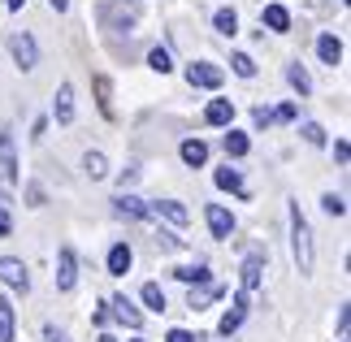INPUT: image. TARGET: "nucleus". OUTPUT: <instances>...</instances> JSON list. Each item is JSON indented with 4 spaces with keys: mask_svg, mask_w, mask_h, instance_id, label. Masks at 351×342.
<instances>
[{
    "mask_svg": "<svg viewBox=\"0 0 351 342\" xmlns=\"http://www.w3.org/2000/svg\"><path fill=\"white\" fill-rule=\"evenodd\" d=\"M291 256H295V269L313 273L317 269V243H313V225H308V217L300 212V204H291Z\"/></svg>",
    "mask_w": 351,
    "mask_h": 342,
    "instance_id": "nucleus-1",
    "label": "nucleus"
},
{
    "mask_svg": "<svg viewBox=\"0 0 351 342\" xmlns=\"http://www.w3.org/2000/svg\"><path fill=\"white\" fill-rule=\"evenodd\" d=\"M100 22L109 26V31H126V26L139 22V5H130V0H104V5H100Z\"/></svg>",
    "mask_w": 351,
    "mask_h": 342,
    "instance_id": "nucleus-2",
    "label": "nucleus"
},
{
    "mask_svg": "<svg viewBox=\"0 0 351 342\" xmlns=\"http://www.w3.org/2000/svg\"><path fill=\"white\" fill-rule=\"evenodd\" d=\"M9 52H13V65H18L22 74L39 65V44H35L26 31H13V35H9Z\"/></svg>",
    "mask_w": 351,
    "mask_h": 342,
    "instance_id": "nucleus-3",
    "label": "nucleus"
},
{
    "mask_svg": "<svg viewBox=\"0 0 351 342\" xmlns=\"http://www.w3.org/2000/svg\"><path fill=\"white\" fill-rule=\"evenodd\" d=\"M186 83L204 87V91H217L226 83V70H221V65H213V61H191V65H186Z\"/></svg>",
    "mask_w": 351,
    "mask_h": 342,
    "instance_id": "nucleus-4",
    "label": "nucleus"
},
{
    "mask_svg": "<svg viewBox=\"0 0 351 342\" xmlns=\"http://www.w3.org/2000/svg\"><path fill=\"white\" fill-rule=\"evenodd\" d=\"M0 286H9V291H31V273L18 256H0Z\"/></svg>",
    "mask_w": 351,
    "mask_h": 342,
    "instance_id": "nucleus-5",
    "label": "nucleus"
},
{
    "mask_svg": "<svg viewBox=\"0 0 351 342\" xmlns=\"http://www.w3.org/2000/svg\"><path fill=\"white\" fill-rule=\"evenodd\" d=\"M74 282H78V256L74 247H61L57 252V291H74Z\"/></svg>",
    "mask_w": 351,
    "mask_h": 342,
    "instance_id": "nucleus-6",
    "label": "nucleus"
},
{
    "mask_svg": "<svg viewBox=\"0 0 351 342\" xmlns=\"http://www.w3.org/2000/svg\"><path fill=\"white\" fill-rule=\"evenodd\" d=\"M147 212H156L160 221H169V225H186V221H191V212H186L182 199H156Z\"/></svg>",
    "mask_w": 351,
    "mask_h": 342,
    "instance_id": "nucleus-7",
    "label": "nucleus"
},
{
    "mask_svg": "<svg viewBox=\"0 0 351 342\" xmlns=\"http://www.w3.org/2000/svg\"><path fill=\"white\" fill-rule=\"evenodd\" d=\"M104 308H113V317H117L121 325H126V330H139V325H143V312L134 308L126 295H113V299H109V304H104Z\"/></svg>",
    "mask_w": 351,
    "mask_h": 342,
    "instance_id": "nucleus-8",
    "label": "nucleus"
},
{
    "mask_svg": "<svg viewBox=\"0 0 351 342\" xmlns=\"http://www.w3.org/2000/svg\"><path fill=\"white\" fill-rule=\"evenodd\" d=\"M52 117H57L61 126H70V121H74V83H61V87H57V100H52Z\"/></svg>",
    "mask_w": 351,
    "mask_h": 342,
    "instance_id": "nucleus-9",
    "label": "nucleus"
},
{
    "mask_svg": "<svg viewBox=\"0 0 351 342\" xmlns=\"http://www.w3.org/2000/svg\"><path fill=\"white\" fill-rule=\"evenodd\" d=\"M204 217H208V230H213V239H230V234H234V217L226 212L221 204H208V212H204Z\"/></svg>",
    "mask_w": 351,
    "mask_h": 342,
    "instance_id": "nucleus-10",
    "label": "nucleus"
},
{
    "mask_svg": "<svg viewBox=\"0 0 351 342\" xmlns=\"http://www.w3.org/2000/svg\"><path fill=\"white\" fill-rule=\"evenodd\" d=\"M113 208H117V217H134V221H143V217H152V212H147V204H143L139 195H130V191H117Z\"/></svg>",
    "mask_w": 351,
    "mask_h": 342,
    "instance_id": "nucleus-11",
    "label": "nucleus"
},
{
    "mask_svg": "<svg viewBox=\"0 0 351 342\" xmlns=\"http://www.w3.org/2000/svg\"><path fill=\"white\" fill-rule=\"evenodd\" d=\"M243 317H247V295H234V299H230V312H226L221 325H217V334L230 338V334L239 330V325H243Z\"/></svg>",
    "mask_w": 351,
    "mask_h": 342,
    "instance_id": "nucleus-12",
    "label": "nucleus"
},
{
    "mask_svg": "<svg viewBox=\"0 0 351 342\" xmlns=\"http://www.w3.org/2000/svg\"><path fill=\"white\" fill-rule=\"evenodd\" d=\"M178 152H182V165H191V169H204L208 165V143L204 139H186Z\"/></svg>",
    "mask_w": 351,
    "mask_h": 342,
    "instance_id": "nucleus-13",
    "label": "nucleus"
},
{
    "mask_svg": "<svg viewBox=\"0 0 351 342\" xmlns=\"http://www.w3.org/2000/svg\"><path fill=\"white\" fill-rule=\"evenodd\" d=\"M261 278H265V256H247V260H243V295H247V291H256V286H261Z\"/></svg>",
    "mask_w": 351,
    "mask_h": 342,
    "instance_id": "nucleus-14",
    "label": "nucleus"
},
{
    "mask_svg": "<svg viewBox=\"0 0 351 342\" xmlns=\"http://www.w3.org/2000/svg\"><path fill=\"white\" fill-rule=\"evenodd\" d=\"M0 160H5L9 178H18V156H13V130H9V121H0Z\"/></svg>",
    "mask_w": 351,
    "mask_h": 342,
    "instance_id": "nucleus-15",
    "label": "nucleus"
},
{
    "mask_svg": "<svg viewBox=\"0 0 351 342\" xmlns=\"http://www.w3.org/2000/svg\"><path fill=\"white\" fill-rule=\"evenodd\" d=\"M204 121H208V126H230V121H234V104L230 100H213L204 108Z\"/></svg>",
    "mask_w": 351,
    "mask_h": 342,
    "instance_id": "nucleus-16",
    "label": "nucleus"
},
{
    "mask_svg": "<svg viewBox=\"0 0 351 342\" xmlns=\"http://www.w3.org/2000/svg\"><path fill=\"white\" fill-rule=\"evenodd\" d=\"M130 265H134V252L126 247V243H113V247H109V273H113V278H121Z\"/></svg>",
    "mask_w": 351,
    "mask_h": 342,
    "instance_id": "nucleus-17",
    "label": "nucleus"
},
{
    "mask_svg": "<svg viewBox=\"0 0 351 342\" xmlns=\"http://www.w3.org/2000/svg\"><path fill=\"white\" fill-rule=\"evenodd\" d=\"M221 147H226V156H247L252 152V139H247V134H243V130H226V139H221Z\"/></svg>",
    "mask_w": 351,
    "mask_h": 342,
    "instance_id": "nucleus-18",
    "label": "nucleus"
},
{
    "mask_svg": "<svg viewBox=\"0 0 351 342\" xmlns=\"http://www.w3.org/2000/svg\"><path fill=\"white\" fill-rule=\"evenodd\" d=\"M317 57L326 61V65H339V61H343V44H339L334 35H321V39H317Z\"/></svg>",
    "mask_w": 351,
    "mask_h": 342,
    "instance_id": "nucleus-19",
    "label": "nucleus"
},
{
    "mask_svg": "<svg viewBox=\"0 0 351 342\" xmlns=\"http://www.w3.org/2000/svg\"><path fill=\"white\" fill-rule=\"evenodd\" d=\"M287 83L300 91V95H313V78H308V70H304L300 61H291V65H287Z\"/></svg>",
    "mask_w": 351,
    "mask_h": 342,
    "instance_id": "nucleus-20",
    "label": "nucleus"
},
{
    "mask_svg": "<svg viewBox=\"0 0 351 342\" xmlns=\"http://www.w3.org/2000/svg\"><path fill=\"white\" fill-rule=\"evenodd\" d=\"M83 173L91 178V182L109 178V160H104V152H87V156H83Z\"/></svg>",
    "mask_w": 351,
    "mask_h": 342,
    "instance_id": "nucleus-21",
    "label": "nucleus"
},
{
    "mask_svg": "<svg viewBox=\"0 0 351 342\" xmlns=\"http://www.w3.org/2000/svg\"><path fill=\"white\" fill-rule=\"evenodd\" d=\"M213 26H217V35L230 39V35H239V13L234 9H217L213 13Z\"/></svg>",
    "mask_w": 351,
    "mask_h": 342,
    "instance_id": "nucleus-22",
    "label": "nucleus"
},
{
    "mask_svg": "<svg viewBox=\"0 0 351 342\" xmlns=\"http://www.w3.org/2000/svg\"><path fill=\"white\" fill-rule=\"evenodd\" d=\"M265 26L269 31H291V13L282 5H265Z\"/></svg>",
    "mask_w": 351,
    "mask_h": 342,
    "instance_id": "nucleus-23",
    "label": "nucleus"
},
{
    "mask_svg": "<svg viewBox=\"0 0 351 342\" xmlns=\"http://www.w3.org/2000/svg\"><path fill=\"white\" fill-rule=\"evenodd\" d=\"M0 342H13V304L0 295Z\"/></svg>",
    "mask_w": 351,
    "mask_h": 342,
    "instance_id": "nucleus-24",
    "label": "nucleus"
},
{
    "mask_svg": "<svg viewBox=\"0 0 351 342\" xmlns=\"http://www.w3.org/2000/svg\"><path fill=\"white\" fill-rule=\"evenodd\" d=\"M139 295H143V304H147V308H152V312H165V291H160V286H156V282H147V286H143V291H139Z\"/></svg>",
    "mask_w": 351,
    "mask_h": 342,
    "instance_id": "nucleus-25",
    "label": "nucleus"
},
{
    "mask_svg": "<svg viewBox=\"0 0 351 342\" xmlns=\"http://www.w3.org/2000/svg\"><path fill=\"white\" fill-rule=\"evenodd\" d=\"M221 295V286H204V291H191V295H186V308H204V304H213V299H217Z\"/></svg>",
    "mask_w": 351,
    "mask_h": 342,
    "instance_id": "nucleus-26",
    "label": "nucleus"
},
{
    "mask_svg": "<svg viewBox=\"0 0 351 342\" xmlns=\"http://www.w3.org/2000/svg\"><path fill=\"white\" fill-rule=\"evenodd\" d=\"M217 186H221V191H234V195H243V178H239V169H230V165L217 169Z\"/></svg>",
    "mask_w": 351,
    "mask_h": 342,
    "instance_id": "nucleus-27",
    "label": "nucleus"
},
{
    "mask_svg": "<svg viewBox=\"0 0 351 342\" xmlns=\"http://www.w3.org/2000/svg\"><path fill=\"white\" fill-rule=\"evenodd\" d=\"M178 282H186V286H195V282H208V265H186V269H178L173 273Z\"/></svg>",
    "mask_w": 351,
    "mask_h": 342,
    "instance_id": "nucleus-28",
    "label": "nucleus"
},
{
    "mask_svg": "<svg viewBox=\"0 0 351 342\" xmlns=\"http://www.w3.org/2000/svg\"><path fill=\"white\" fill-rule=\"evenodd\" d=\"M147 70H156V74H169V70H173L169 52H165V48H152V52H147Z\"/></svg>",
    "mask_w": 351,
    "mask_h": 342,
    "instance_id": "nucleus-29",
    "label": "nucleus"
},
{
    "mask_svg": "<svg viewBox=\"0 0 351 342\" xmlns=\"http://www.w3.org/2000/svg\"><path fill=\"white\" fill-rule=\"evenodd\" d=\"M230 70H234L239 78H256V61L247 57V52H234V57H230Z\"/></svg>",
    "mask_w": 351,
    "mask_h": 342,
    "instance_id": "nucleus-30",
    "label": "nucleus"
},
{
    "mask_svg": "<svg viewBox=\"0 0 351 342\" xmlns=\"http://www.w3.org/2000/svg\"><path fill=\"white\" fill-rule=\"evenodd\" d=\"M96 95H100V113H104V117H113V100H109L113 87H109V78H104V74L96 78Z\"/></svg>",
    "mask_w": 351,
    "mask_h": 342,
    "instance_id": "nucleus-31",
    "label": "nucleus"
},
{
    "mask_svg": "<svg viewBox=\"0 0 351 342\" xmlns=\"http://www.w3.org/2000/svg\"><path fill=\"white\" fill-rule=\"evenodd\" d=\"M321 208H326L330 217H343V212H347V199H343V195H334V191H330V195H321Z\"/></svg>",
    "mask_w": 351,
    "mask_h": 342,
    "instance_id": "nucleus-32",
    "label": "nucleus"
},
{
    "mask_svg": "<svg viewBox=\"0 0 351 342\" xmlns=\"http://www.w3.org/2000/svg\"><path fill=\"white\" fill-rule=\"evenodd\" d=\"M156 247H160V252H178V247H182V239L173 234V230H160V234H156Z\"/></svg>",
    "mask_w": 351,
    "mask_h": 342,
    "instance_id": "nucleus-33",
    "label": "nucleus"
},
{
    "mask_svg": "<svg viewBox=\"0 0 351 342\" xmlns=\"http://www.w3.org/2000/svg\"><path fill=\"white\" fill-rule=\"evenodd\" d=\"M304 139L313 143V147H326V130H321L317 121H304Z\"/></svg>",
    "mask_w": 351,
    "mask_h": 342,
    "instance_id": "nucleus-34",
    "label": "nucleus"
},
{
    "mask_svg": "<svg viewBox=\"0 0 351 342\" xmlns=\"http://www.w3.org/2000/svg\"><path fill=\"white\" fill-rule=\"evenodd\" d=\"M26 199H31V208H44V186H39V182H31V186H26Z\"/></svg>",
    "mask_w": 351,
    "mask_h": 342,
    "instance_id": "nucleus-35",
    "label": "nucleus"
},
{
    "mask_svg": "<svg viewBox=\"0 0 351 342\" xmlns=\"http://www.w3.org/2000/svg\"><path fill=\"white\" fill-rule=\"evenodd\" d=\"M44 342H70V334L57 330V325H44Z\"/></svg>",
    "mask_w": 351,
    "mask_h": 342,
    "instance_id": "nucleus-36",
    "label": "nucleus"
},
{
    "mask_svg": "<svg viewBox=\"0 0 351 342\" xmlns=\"http://www.w3.org/2000/svg\"><path fill=\"white\" fill-rule=\"evenodd\" d=\"M165 342H204V338H195V334H186V330H169Z\"/></svg>",
    "mask_w": 351,
    "mask_h": 342,
    "instance_id": "nucleus-37",
    "label": "nucleus"
},
{
    "mask_svg": "<svg viewBox=\"0 0 351 342\" xmlns=\"http://www.w3.org/2000/svg\"><path fill=\"white\" fill-rule=\"evenodd\" d=\"M134 178H139V169H134V165H130V169H121V173H117V186H121V191H126V186L134 182Z\"/></svg>",
    "mask_w": 351,
    "mask_h": 342,
    "instance_id": "nucleus-38",
    "label": "nucleus"
},
{
    "mask_svg": "<svg viewBox=\"0 0 351 342\" xmlns=\"http://www.w3.org/2000/svg\"><path fill=\"white\" fill-rule=\"evenodd\" d=\"M334 156H339V165H347V160H351V147H347V139H339V143H334Z\"/></svg>",
    "mask_w": 351,
    "mask_h": 342,
    "instance_id": "nucleus-39",
    "label": "nucleus"
},
{
    "mask_svg": "<svg viewBox=\"0 0 351 342\" xmlns=\"http://www.w3.org/2000/svg\"><path fill=\"white\" fill-rule=\"evenodd\" d=\"M9 230H13V217H9V208H5V204H0V239H5Z\"/></svg>",
    "mask_w": 351,
    "mask_h": 342,
    "instance_id": "nucleus-40",
    "label": "nucleus"
},
{
    "mask_svg": "<svg viewBox=\"0 0 351 342\" xmlns=\"http://www.w3.org/2000/svg\"><path fill=\"white\" fill-rule=\"evenodd\" d=\"M252 121H256V126H269V121H274V113H269V108L261 104V108H256V113H252Z\"/></svg>",
    "mask_w": 351,
    "mask_h": 342,
    "instance_id": "nucleus-41",
    "label": "nucleus"
},
{
    "mask_svg": "<svg viewBox=\"0 0 351 342\" xmlns=\"http://www.w3.org/2000/svg\"><path fill=\"white\" fill-rule=\"evenodd\" d=\"M274 117H278V121H295V104H282Z\"/></svg>",
    "mask_w": 351,
    "mask_h": 342,
    "instance_id": "nucleus-42",
    "label": "nucleus"
},
{
    "mask_svg": "<svg viewBox=\"0 0 351 342\" xmlns=\"http://www.w3.org/2000/svg\"><path fill=\"white\" fill-rule=\"evenodd\" d=\"M347 325H351V312H347V304L339 308V330H343V338H347Z\"/></svg>",
    "mask_w": 351,
    "mask_h": 342,
    "instance_id": "nucleus-43",
    "label": "nucleus"
},
{
    "mask_svg": "<svg viewBox=\"0 0 351 342\" xmlns=\"http://www.w3.org/2000/svg\"><path fill=\"white\" fill-rule=\"evenodd\" d=\"M48 5H52V13H65V9H70V0H48Z\"/></svg>",
    "mask_w": 351,
    "mask_h": 342,
    "instance_id": "nucleus-44",
    "label": "nucleus"
},
{
    "mask_svg": "<svg viewBox=\"0 0 351 342\" xmlns=\"http://www.w3.org/2000/svg\"><path fill=\"white\" fill-rule=\"evenodd\" d=\"M5 5H9V9H13V13H18V9H22V5H26V0H5Z\"/></svg>",
    "mask_w": 351,
    "mask_h": 342,
    "instance_id": "nucleus-45",
    "label": "nucleus"
},
{
    "mask_svg": "<svg viewBox=\"0 0 351 342\" xmlns=\"http://www.w3.org/2000/svg\"><path fill=\"white\" fill-rule=\"evenodd\" d=\"M96 342H117V338H113V334H100V338H96Z\"/></svg>",
    "mask_w": 351,
    "mask_h": 342,
    "instance_id": "nucleus-46",
    "label": "nucleus"
},
{
    "mask_svg": "<svg viewBox=\"0 0 351 342\" xmlns=\"http://www.w3.org/2000/svg\"><path fill=\"white\" fill-rule=\"evenodd\" d=\"M130 342H139V338H130Z\"/></svg>",
    "mask_w": 351,
    "mask_h": 342,
    "instance_id": "nucleus-47",
    "label": "nucleus"
}]
</instances>
